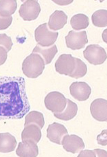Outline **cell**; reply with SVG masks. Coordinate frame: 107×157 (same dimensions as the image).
I'll return each instance as SVG.
<instances>
[{
    "label": "cell",
    "mask_w": 107,
    "mask_h": 157,
    "mask_svg": "<svg viewBox=\"0 0 107 157\" xmlns=\"http://www.w3.org/2000/svg\"><path fill=\"white\" fill-rule=\"evenodd\" d=\"M30 105L22 77H0V121L21 119Z\"/></svg>",
    "instance_id": "obj_1"
},
{
    "label": "cell",
    "mask_w": 107,
    "mask_h": 157,
    "mask_svg": "<svg viewBox=\"0 0 107 157\" xmlns=\"http://www.w3.org/2000/svg\"><path fill=\"white\" fill-rule=\"evenodd\" d=\"M44 66L43 58L39 54L32 53L23 61L22 71L29 78H36L43 73Z\"/></svg>",
    "instance_id": "obj_2"
},
{
    "label": "cell",
    "mask_w": 107,
    "mask_h": 157,
    "mask_svg": "<svg viewBox=\"0 0 107 157\" xmlns=\"http://www.w3.org/2000/svg\"><path fill=\"white\" fill-rule=\"evenodd\" d=\"M59 33L48 28L47 23L40 25L35 31V37L40 46L49 47L53 46L58 38Z\"/></svg>",
    "instance_id": "obj_3"
},
{
    "label": "cell",
    "mask_w": 107,
    "mask_h": 157,
    "mask_svg": "<svg viewBox=\"0 0 107 157\" xmlns=\"http://www.w3.org/2000/svg\"><path fill=\"white\" fill-rule=\"evenodd\" d=\"M44 102L48 110L53 113H60L66 107L67 99L59 92H52L47 95L44 98Z\"/></svg>",
    "instance_id": "obj_4"
},
{
    "label": "cell",
    "mask_w": 107,
    "mask_h": 157,
    "mask_svg": "<svg viewBox=\"0 0 107 157\" xmlns=\"http://www.w3.org/2000/svg\"><path fill=\"white\" fill-rule=\"evenodd\" d=\"M85 59L90 64L98 65L103 64L107 59L105 50L98 44H91L83 51Z\"/></svg>",
    "instance_id": "obj_5"
},
{
    "label": "cell",
    "mask_w": 107,
    "mask_h": 157,
    "mask_svg": "<svg viewBox=\"0 0 107 157\" xmlns=\"http://www.w3.org/2000/svg\"><path fill=\"white\" fill-rule=\"evenodd\" d=\"M40 11L41 9L38 1L28 0L21 5L19 13L25 21H32L38 17Z\"/></svg>",
    "instance_id": "obj_6"
},
{
    "label": "cell",
    "mask_w": 107,
    "mask_h": 157,
    "mask_svg": "<svg viewBox=\"0 0 107 157\" xmlns=\"http://www.w3.org/2000/svg\"><path fill=\"white\" fill-rule=\"evenodd\" d=\"M66 46L68 48L76 50L84 48L87 43V34L85 31L76 32L72 30L65 37Z\"/></svg>",
    "instance_id": "obj_7"
},
{
    "label": "cell",
    "mask_w": 107,
    "mask_h": 157,
    "mask_svg": "<svg viewBox=\"0 0 107 157\" xmlns=\"http://www.w3.org/2000/svg\"><path fill=\"white\" fill-rule=\"evenodd\" d=\"M75 64V57L71 54H62L55 62V70L61 75L69 76L74 70Z\"/></svg>",
    "instance_id": "obj_8"
},
{
    "label": "cell",
    "mask_w": 107,
    "mask_h": 157,
    "mask_svg": "<svg viewBox=\"0 0 107 157\" xmlns=\"http://www.w3.org/2000/svg\"><path fill=\"white\" fill-rule=\"evenodd\" d=\"M69 90L71 95L80 101L88 99L92 92L90 86L84 82H73L69 87Z\"/></svg>",
    "instance_id": "obj_9"
},
{
    "label": "cell",
    "mask_w": 107,
    "mask_h": 157,
    "mask_svg": "<svg viewBox=\"0 0 107 157\" xmlns=\"http://www.w3.org/2000/svg\"><path fill=\"white\" fill-rule=\"evenodd\" d=\"M62 145H63V148L66 151L73 154L78 153L85 147L83 140L74 134L70 136L67 134L65 136L62 142Z\"/></svg>",
    "instance_id": "obj_10"
},
{
    "label": "cell",
    "mask_w": 107,
    "mask_h": 157,
    "mask_svg": "<svg viewBox=\"0 0 107 157\" xmlns=\"http://www.w3.org/2000/svg\"><path fill=\"white\" fill-rule=\"evenodd\" d=\"M47 137L50 141L59 145L62 144L63 138L68 134L66 128L59 123H54L48 126Z\"/></svg>",
    "instance_id": "obj_11"
},
{
    "label": "cell",
    "mask_w": 107,
    "mask_h": 157,
    "mask_svg": "<svg viewBox=\"0 0 107 157\" xmlns=\"http://www.w3.org/2000/svg\"><path fill=\"white\" fill-rule=\"evenodd\" d=\"M107 100L97 99L91 103L90 111L94 118L98 121H106L107 117Z\"/></svg>",
    "instance_id": "obj_12"
},
{
    "label": "cell",
    "mask_w": 107,
    "mask_h": 157,
    "mask_svg": "<svg viewBox=\"0 0 107 157\" xmlns=\"http://www.w3.org/2000/svg\"><path fill=\"white\" fill-rule=\"evenodd\" d=\"M16 154L21 157H35L38 155L36 143L31 140H24L19 143Z\"/></svg>",
    "instance_id": "obj_13"
},
{
    "label": "cell",
    "mask_w": 107,
    "mask_h": 157,
    "mask_svg": "<svg viewBox=\"0 0 107 157\" xmlns=\"http://www.w3.org/2000/svg\"><path fill=\"white\" fill-rule=\"evenodd\" d=\"M68 17L64 12L55 10L50 16L48 26L52 31H58L62 29L67 22Z\"/></svg>",
    "instance_id": "obj_14"
},
{
    "label": "cell",
    "mask_w": 107,
    "mask_h": 157,
    "mask_svg": "<svg viewBox=\"0 0 107 157\" xmlns=\"http://www.w3.org/2000/svg\"><path fill=\"white\" fill-rule=\"evenodd\" d=\"M57 52L58 48L55 44L49 47H43L37 44L33 50V53L39 54L43 58L45 65H48L52 62Z\"/></svg>",
    "instance_id": "obj_15"
},
{
    "label": "cell",
    "mask_w": 107,
    "mask_h": 157,
    "mask_svg": "<svg viewBox=\"0 0 107 157\" xmlns=\"http://www.w3.org/2000/svg\"><path fill=\"white\" fill-rule=\"evenodd\" d=\"M16 146V140L12 134L8 132L0 133V152H12Z\"/></svg>",
    "instance_id": "obj_16"
},
{
    "label": "cell",
    "mask_w": 107,
    "mask_h": 157,
    "mask_svg": "<svg viewBox=\"0 0 107 157\" xmlns=\"http://www.w3.org/2000/svg\"><path fill=\"white\" fill-rule=\"evenodd\" d=\"M77 105L74 102L67 99L66 107L63 111L60 113H54L55 117L59 120L67 121L73 119L77 114Z\"/></svg>",
    "instance_id": "obj_17"
},
{
    "label": "cell",
    "mask_w": 107,
    "mask_h": 157,
    "mask_svg": "<svg viewBox=\"0 0 107 157\" xmlns=\"http://www.w3.org/2000/svg\"><path fill=\"white\" fill-rule=\"evenodd\" d=\"M41 137V130L35 124L25 126L21 134L22 140H31L36 143L39 142Z\"/></svg>",
    "instance_id": "obj_18"
},
{
    "label": "cell",
    "mask_w": 107,
    "mask_h": 157,
    "mask_svg": "<svg viewBox=\"0 0 107 157\" xmlns=\"http://www.w3.org/2000/svg\"><path fill=\"white\" fill-rule=\"evenodd\" d=\"M17 7V3L15 0L0 1V15L2 17L11 16L15 13Z\"/></svg>",
    "instance_id": "obj_19"
},
{
    "label": "cell",
    "mask_w": 107,
    "mask_h": 157,
    "mask_svg": "<svg viewBox=\"0 0 107 157\" xmlns=\"http://www.w3.org/2000/svg\"><path fill=\"white\" fill-rule=\"evenodd\" d=\"M90 19L84 14L79 13L75 15L71 20V25L72 28L76 31L85 29L89 26Z\"/></svg>",
    "instance_id": "obj_20"
},
{
    "label": "cell",
    "mask_w": 107,
    "mask_h": 157,
    "mask_svg": "<svg viewBox=\"0 0 107 157\" xmlns=\"http://www.w3.org/2000/svg\"><path fill=\"white\" fill-rule=\"evenodd\" d=\"M29 124H35L41 129L44 124V115L38 111H32L26 115L25 119V126Z\"/></svg>",
    "instance_id": "obj_21"
},
{
    "label": "cell",
    "mask_w": 107,
    "mask_h": 157,
    "mask_svg": "<svg viewBox=\"0 0 107 157\" xmlns=\"http://www.w3.org/2000/svg\"><path fill=\"white\" fill-rule=\"evenodd\" d=\"M107 12L106 10H100L96 11L92 16L93 25L100 28L105 27L107 25Z\"/></svg>",
    "instance_id": "obj_22"
},
{
    "label": "cell",
    "mask_w": 107,
    "mask_h": 157,
    "mask_svg": "<svg viewBox=\"0 0 107 157\" xmlns=\"http://www.w3.org/2000/svg\"><path fill=\"white\" fill-rule=\"evenodd\" d=\"M75 67L73 72L69 77L75 78H79L84 77L87 72V66L80 59L75 57Z\"/></svg>",
    "instance_id": "obj_23"
},
{
    "label": "cell",
    "mask_w": 107,
    "mask_h": 157,
    "mask_svg": "<svg viewBox=\"0 0 107 157\" xmlns=\"http://www.w3.org/2000/svg\"><path fill=\"white\" fill-rule=\"evenodd\" d=\"M13 44V41L10 37L5 34H0V46L5 48L7 52L10 51Z\"/></svg>",
    "instance_id": "obj_24"
},
{
    "label": "cell",
    "mask_w": 107,
    "mask_h": 157,
    "mask_svg": "<svg viewBox=\"0 0 107 157\" xmlns=\"http://www.w3.org/2000/svg\"><path fill=\"white\" fill-rule=\"evenodd\" d=\"M13 21V17L12 16L2 17L0 15V30H4L10 26Z\"/></svg>",
    "instance_id": "obj_25"
},
{
    "label": "cell",
    "mask_w": 107,
    "mask_h": 157,
    "mask_svg": "<svg viewBox=\"0 0 107 157\" xmlns=\"http://www.w3.org/2000/svg\"><path fill=\"white\" fill-rule=\"evenodd\" d=\"M98 143L102 146L107 145V130L102 131V133L97 136Z\"/></svg>",
    "instance_id": "obj_26"
},
{
    "label": "cell",
    "mask_w": 107,
    "mask_h": 157,
    "mask_svg": "<svg viewBox=\"0 0 107 157\" xmlns=\"http://www.w3.org/2000/svg\"><path fill=\"white\" fill-rule=\"evenodd\" d=\"M7 58V52L5 48L0 46V66L5 63Z\"/></svg>",
    "instance_id": "obj_27"
},
{
    "label": "cell",
    "mask_w": 107,
    "mask_h": 157,
    "mask_svg": "<svg viewBox=\"0 0 107 157\" xmlns=\"http://www.w3.org/2000/svg\"><path fill=\"white\" fill-rule=\"evenodd\" d=\"M78 157H96L95 153L93 151L85 150L81 151Z\"/></svg>",
    "instance_id": "obj_28"
},
{
    "label": "cell",
    "mask_w": 107,
    "mask_h": 157,
    "mask_svg": "<svg viewBox=\"0 0 107 157\" xmlns=\"http://www.w3.org/2000/svg\"><path fill=\"white\" fill-rule=\"evenodd\" d=\"M94 151L97 157H107L106 151L99 149H94Z\"/></svg>",
    "instance_id": "obj_29"
},
{
    "label": "cell",
    "mask_w": 107,
    "mask_h": 157,
    "mask_svg": "<svg viewBox=\"0 0 107 157\" xmlns=\"http://www.w3.org/2000/svg\"><path fill=\"white\" fill-rule=\"evenodd\" d=\"M53 2H54L55 3L59 5H66L71 4V3L73 2V1H53Z\"/></svg>",
    "instance_id": "obj_30"
}]
</instances>
